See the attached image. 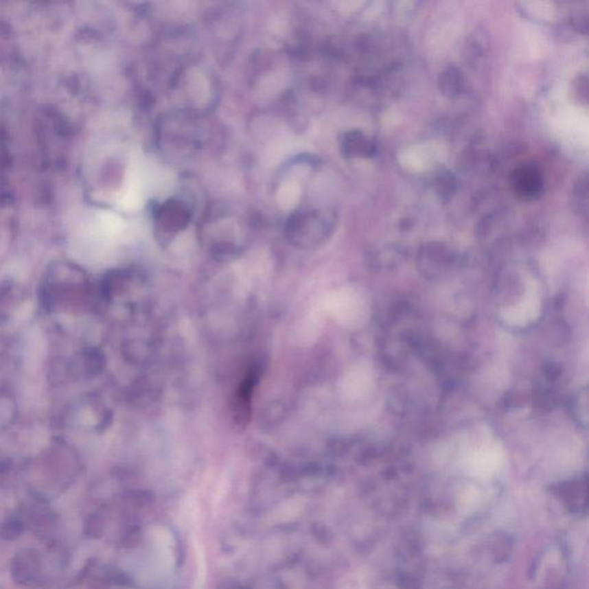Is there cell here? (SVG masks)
I'll return each mask as SVG.
<instances>
[{
  "mask_svg": "<svg viewBox=\"0 0 589 589\" xmlns=\"http://www.w3.org/2000/svg\"><path fill=\"white\" fill-rule=\"evenodd\" d=\"M510 182L513 192L524 200L539 199L544 190L542 173L535 165L517 167L512 172Z\"/></svg>",
  "mask_w": 589,
  "mask_h": 589,
  "instance_id": "1",
  "label": "cell"
},
{
  "mask_svg": "<svg viewBox=\"0 0 589 589\" xmlns=\"http://www.w3.org/2000/svg\"><path fill=\"white\" fill-rule=\"evenodd\" d=\"M258 382V371L252 369L242 380L241 384L238 386L234 397V413L235 421L241 427L248 425L251 418L252 395Z\"/></svg>",
  "mask_w": 589,
  "mask_h": 589,
  "instance_id": "2",
  "label": "cell"
},
{
  "mask_svg": "<svg viewBox=\"0 0 589 589\" xmlns=\"http://www.w3.org/2000/svg\"><path fill=\"white\" fill-rule=\"evenodd\" d=\"M465 80L464 75L457 67L449 66L441 71L439 76V89L443 96L456 98L464 90Z\"/></svg>",
  "mask_w": 589,
  "mask_h": 589,
  "instance_id": "3",
  "label": "cell"
},
{
  "mask_svg": "<svg viewBox=\"0 0 589 589\" xmlns=\"http://www.w3.org/2000/svg\"><path fill=\"white\" fill-rule=\"evenodd\" d=\"M38 556L32 551H22L13 561L12 571L20 581H28L38 570Z\"/></svg>",
  "mask_w": 589,
  "mask_h": 589,
  "instance_id": "4",
  "label": "cell"
},
{
  "mask_svg": "<svg viewBox=\"0 0 589 589\" xmlns=\"http://www.w3.org/2000/svg\"><path fill=\"white\" fill-rule=\"evenodd\" d=\"M572 206L580 217L588 213V178L584 174L578 178L572 192Z\"/></svg>",
  "mask_w": 589,
  "mask_h": 589,
  "instance_id": "5",
  "label": "cell"
},
{
  "mask_svg": "<svg viewBox=\"0 0 589 589\" xmlns=\"http://www.w3.org/2000/svg\"><path fill=\"white\" fill-rule=\"evenodd\" d=\"M301 189L294 183H286L281 187L277 194V200L284 209H290L299 202Z\"/></svg>",
  "mask_w": 589,
  "mask_h": 589,
  "instance_id": "6",
  "label": "cell"
},
{
  "mask_svg": "<svg viewBox=\"0 0 589 589\" xmlns=\"http://www.w3.org/2000/svg\"><path fill=\"white\" fill-rule=\"evenodd\" d=\"M454 185L456 183H454L452 175L449 174V173L441 175L439 180H437V192H439V195L443 199L449 198L452 195V192H454Z\"/></svg>",
  "mask_w": 589,
  "mask_h": 589,
  "instance_id": "7",
  "label": "cell"
},
{
  "mask_svg": "<svg viewBox=\"0 0 589 589\" xmlns=\"http://www.w3.org/2000/svg\"><path fill=\"white\" fill-rule=\"evenodd\" d=\"M22 532V526L20 522H11L3 529V535L8 540H13L20 535Z\"/></svg>",
  "mask_w": 589,
  "mask_h": 589,
  "instance_id": "8",
  "label": "cell"
}]
</instances>
